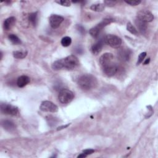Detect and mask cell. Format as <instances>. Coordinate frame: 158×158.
Returning a JSON list of instances; mask_svg holds the SVG:
<instances>
[{"label": "cell", "instance_id": "1", "mask_svg": "<svg viewBox=\"0 0 158 158\" xmlns=\"http://www.w3.org/2000/svg\"><path fill=\"white\" fill-rule=\"evenodd\" d=\"M98 84L96 78L91 74H84L78 80V86L83 89L88 90L95 88Z\"/></svg>", "mask_w": 158, "mask_h": 158}, {"label": "cell", "instance_id": "2", "mask_svg": "<svg viewBox=\"0 0 158 158\" xmlns=\"http://www.w3.org/2000/svg\"><path fill=\"white\" fill-rule=\"evenodd\" d=\"M113 21H114V19L111 18H106L103 19V20L101 22L99 23L96 25L95 27L91 28L89 31V33L92 37L96 38L99 35L101 30L103 29V28H104L106 25L112 23Z\"/></svg>", "mask_w": 158, "mask_h": 158}, {"label": "cell", "instance_id": "3", "mask_svg": "<svg viewBox=\"0 0 158 158\" xmlns=\"http://www.w3.org/2000/svg\"><path fill=\"white\" fill-rule=\"evenodd\" d=\"M64 69L69 70L74 69L79 65V60L74 55H70L64 59H62Z\"/></svg>", "mask_w": 158, "mask_h": 158}, {"label": "cell", "instance_id": "4", "mask_svg": "<svg viewBox=\"0 0 158 158\" xmlns=\"http://www.w3.org/2000/svg\"><path fill=\"white\" fill-rule=\"evenodd\" d=\"M58 98L61 103L69 104L74 98V94L68 89H63L59 92Z\"/></svg>", "mask_w": 158, "mask_h": 158}, {"label": "cell", "instance_id": "5", "mask_svg": "<svg viewBox=\"0 0 158 158\" xmlns=\"http://www.w3.org/2000/svg\"><path fill=\"white\" fill-rule=\"evenodd\" d=\"M103 40L104 43L109 45L113 48H118L122 44L121 38L114 35H107Z\"/></svg>", "mask_w": 158, "mask_h": 158}, {"label": "cell", "instance_id": "6", "mask_svg": "<svg viewBox=\"0 0 158 158\" xmlns=\"http://www.w3.org/2000/svg\"><path fill=\"white\" fill-rule=\"evenodd\" d=\"M1 111L4 114L11 115H16L19 112L17 107L11 104L5 103H2L1 104Z\"/></svg>", "mask_w": 158, "mask_h": 158}, {"label": "cell", "instance_id": "7", "mask_svg": "<svg viewBox=\"0 0 158 158\" xmlns=\"http://www.w3.org/2000/svg\"><path fill=\"white\" fill-rule=\"evenodd\" d=\"M40 109L43 112H56L58 110V107L51 101H44L41 102Z\"/></svg>", "mask_w": 158, "mask_h": 158}, {"label": "cell", "instance_id": "8", "mask_svg": "<svg viewBox=\"0 0 158 158\" xmlns=\"http://www.w3.org/2000/svg\"><path fill=\"white\" fill-rule=\"evenodd\" d=\"M137 18L147 23L153 20L154 15L148 10H141L137 14Z\"/></svg>", "mask_w": 158, "mask_h": 158}, {"label": "cell", "instance_id": "9", "mask_svg": "<svg viewBox=\"0 0 158 158\" xmlns=\"http://www.w3.org/2000/svg\"><path fill=\"white\" fill-rule=\"evenodd\" d=\"M131 54H132V52L130 49L122 48H120L119 50H118L117 56L120 60L126 62V61H128L130 59Z\"/></svg>", "mask_w": 158, "mask_h": 158}, {"label": "cell", "instance_id": "10", "mask_svg": "<svg viewBox=\"0 0 158 158\" xmlns=\"http://www.w3.org/2000/svg\"><path fill=\"white\" fill-rule=\"evenodd\" d=\"M49 21L50 25L52 28H57L60 25L62 22L64 21V18L60 15L53 14L50 16Z\"/></svg>", "mask_w": 158, "mask_h": 158}, {"label": "cell", "instance_id": "11", "mask_svg": "<svg viewBox=\"0 0 158 158\" xmlns=\"http://www.w3.org/2000/svg\"><path fill=\"white\" fill-rule=\"evenodd\" d=\"M104 73L108 77L114 76L117 72V66L114 63L108 64L104 67H102Z\"/></svg>", "mask_w": 158, "mask_h": 158}, {"label": "cell", "instance_id": "12", "mask_svg": "<svg viewBox=\"0 0 158 158\" xmlns=\"http://www.w3.org/2000/svg\"><path fill=\"white\" fill-rule=\"evenodd\" d=\"M114 59V56L112 53L106 52L102 54L99 59V62L102 67H104L108 64L112 63V60Z\"/></svg>", "mask_w": 158, "mask_h": 158}, {"label": "cell", "instance_id": "13", "mask_svg": "<svg viewBox=\"0 0 158 158\" xmlns=\"http://www.w3.org/2000/svg\"><path fill=\"white\" fill-rule=\"evenodd\" d=\"M104 41V40H100L98 41L96 43L93 44L91 48V51L93 54H98L101 51L103 48Z\"/></svg>", "mask_w": 158, "mask_h": 158}, {"label": "cell", "instance_id": "14", "mask_svg": "<svg viewBox=\"0 0 158 158\" xmlns=\"http://www.w3.org/2000/svg\"><path fill=\"white\" fill-rule=\"evenodd\" d=\"M135 24L136 25V27H138L139 32L142 34L145 33V32L147 30V23L136 18V19L135 20Z\"/></svg>", "mask_w": 158, "mask_h": 158}, {"label": "cell", "instance_id": "15", "mask_svg": "<svg viewBox=\"0 0 158 158\" xmlns=\"http://www.w3.org/2000/svg\"><path fill=\"white\" fill-rule=\"evenodd\" d=\"M30 78L27 75H22L17 78V85L20 88H23L30 82Z\"/></svg>", "mask_w": 158, "mask_h": 158}, {"label": "cell", "instance_id": "16", "mask_svg": "<svg viewBox=\"0 0 158 158\" xmlns=\"http://www.w3.org/2000/svg\"><path fill=\"white\" fill-rule=\"evenodd\" d=\"M16 19L14 17H10L6 19L4 22V28L6 30H9L12 28L15 23Z\"/></svg>", "mask_w": 158, "mask_h": 158}, {"label": "cell", "instance_id": "17", "mask_svg": "<svg viewBox=\"0 0 158 158\" xmlns=\"http://www.w3.org/2000/svg\"><path fill=\"white\" fill-rule=\"evenodd\" d=\"M1 125L2 126V127L7 131H11L12 130H14L15 128V124L10 121V120H3L1 123Z\"/></svg>", "mask_w": 158, "mask_h": 158}, {"label": "cell", "instance_id": "18", "mask_svg": "<svg viewBox=\"0 0 158 158\" xmlns=\"http://www.w3.org/2000/svg\"><path fill=\"white\" fill-rule=\"evenodd\" d=\"M105 8V4L103 3H97L92 4L90 7V9L96 12H101L104 10Z\"/></svg>", "mask_w": 158, "mask_h": 158}, {"label": "cell", "instance_id": "19", "mask_svg": "<svg viewBox=\"0 0 158 158\" xmlns=\"http://www.w3.org/2000/svg\"><path fill=\"white\" fill-rule=\"evenodd\" d=\"M28 20L33 26H36L38 21V14L37 12H33L29 14Z\"/></svg>", "mask_w": 158, "mask_h": 158}, {"label": "cell", "instance_id": "20", "mask_svg": "<svg viewBox=\"0 0 158 158\" xmlns=\"http://www.w3.org/2000/svg\"><path fill=\"white\" fill-rule=\"evenodd\" d=\"M52 69L54 70H58L64 69L62 59L56 60L54 62H53L52 64Z\"/></svg>", "mask_w": 158, "mask_h": 158}, {"label": "cell", "instance_id": "21", "mask_svg": "<svg viewBox=\"0 0 158 158\" xmlns=\"http://www.w3.org/2000/svg\"><path fill=\"white\" fill-rule=\"evenodd\" d=\"M27 55V51H15L13 52V56L16 59H23L25 58Z\"/></svg>", "mask_w": 158, "mask_h": 158}, {"label": "cell", "instance_id": "22", "mask_svg": "<svg viewBox=\"0 0 158 158\" xmlns=\"http://www.w3.org/2000/svg\"><path fill=\"white\" fill-rule=\"evenodd\" d=\"M8 38L9 40L14 44H19L21 43V41L20 40L19 38V37L17 36H16L14 34H10L8 36Z\"/></svg>", "mask_w": 158, "mask_h": 158}, {"label": "cell", "instance_id": "23", "mask_svg": "<svg viewBox=\"0 0 158 158\" xmlns=\"http://www.w3.org/2000/svg\"><path fill=\"white\" fill-rule=\"evenodd\" d=\"M127 29L129 32H130L133 35H138V31L135 28V27L131 24V22H128L127 23Z\"/></svg>", "mask_w": 158, "mask_h": 158}, {"label": "cell", "instance_id": "24", "mask_svg": "<svg viewBox=\"0 0 158 158\" xmlns=\"http://www.w3.org/2000/svg\"><path fill=\"white\" fill-rule=\"evenodd\" d=\"M72 39L69 36H65L61 40V44L64 47L69 46L71 44Z\"/></svg>", "mask_w": 158, "mask_h": 158}, {"label": "cell", "instance_id": "25", "mask_svg": "<svg viewBox=\"0 0 158 158\" xmlns=\"http://www.w3.org/2000/svg\"><path fill=\"white\" fill-rule=\"evenodd\" d=\"M146 52H141V53L139 55V56H138V60H137V62H136V65L140 64L143 61V60H144V57H146Z\"/></svg>", "mask_w": 158, "mask_h": 158}, {"label": "cell", "instance_id": "26", "mask_svg": "<svg viewBox=\"0 0 158 158\" xmlns=\"http://www.w3.org/2000/svg\"><path fill=\"white\" fill-rule=\"evenodd\" d=\"M56 2L62 5L63 6L69 7L70 6V2L69 1H56Z\"/></svg>", "mask_w": 158, "mask_h": 158}, {"label": "cell", "instance_id": "27", "mask_svg": "<svg viewBox=\"0 0 158 158\" xmlns=\"http://www.w3.org/2000/svg\"><path fill=\"white\" fill-rule=\"evenodd\" d=\"M125 2L128 4H130L131 6H137L138 4H139L141 3V1H135V0H132V1H125Z\"/></svg>", "mask_w": 158, "mask_h": 158}, {"label": "cell", "instance_id": "28", "mask_svg": "<svg viewBox=\"0 0 158 158\" xmlns=\"http://www.w3.org/2000/svg\"><path fill=\"white\" fill-rule=\"evenodd\" d=\"M115 3H116L115 1H105L104 2V4L105 5L109 6H113L115 5Z\"/></svg>", "mask_w": 158, "mask_h": 158}, {"label": "cell", "instance_id": "29", "mask_svg": "<svg viewBox=\"0 0 158 158\" xmlns=\"http://www.w3.org/2000/svg\"><path fill=\"white\" fill-rule=\"evenodd\" d=\"M94 152V149H85L83 150V152L85 153V154H86L87 156L89 155V154H91L92 153H93Z\"/></svg>", "mask_w": 158, "mask_h": 158}, {"label": "cell", "instance_id": "30", "mask_svg": "<svg viewBox=\"0 0 158 158\" xmlns=\"http://www.w3.org/2000/svg\"><path fill=\"white\" fill-rule=\"evenodd\" d=\"M87 156V155L86 154H85V153H81V154H79L78 156H77V157L78 158H81V157H86Z\"/></svg>", "mask_w": 158, "mask_h": 158}, {"label": "cell", "instance_id": "31", "mask_svg": "<svg viewBox=\"0 0 158 158\" xmlns=\"http://www.w3.org/2000/svg\"><path fill=\"white\" fill-rule=\"evenodd\" d=\"M149 61H150V59L149 58H148L146 59V60L144 62V65H146V64H148L149 63Z\"/></svg>", "mask_w": 158, "mask_h": 158}]
</instances>
